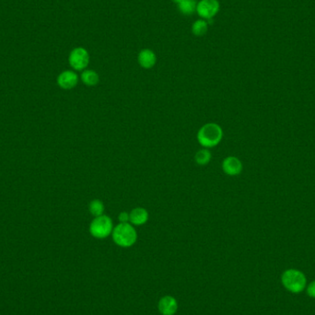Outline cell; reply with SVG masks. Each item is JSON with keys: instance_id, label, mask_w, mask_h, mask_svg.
<instances>
[{"instance_id": "12", "label": "cell", "mask_w": 315, "mask_h": 315, "mask_svg": "<svg viewBox=\"0 0 315 315\" xmlns=\"http://www.w3.org/2000/svg\"><path fill=\"white\" fill-rule=\"evenodd\" d=\"M80 78L86 86L93 87L99 83L100 77L96 71L92 70H86L81 73Z\"/></svg>"}, {"instance_id": "10", "label": "cell", "mask_w": 315, "mask_h": 315, "mask_svg": "<svg viewBox=\"0 0 315 315\" xmlns=\"http://www.w3.org/2000/svg\"><path fill=\"white\" fill-rule=\"evenodd\" d=\"M138 60H139L140 67H142L143 69H146V70H149V69H152L156 65L157 56L152 50L143 49L140 51V53L139 54Z\"/></svg>"}, {"instance_id": "13", "label": "cell", "mask_w": 315, "mask_h": 315, "mask_svg": "<svg viewBox=\"0 0 315 315\" xmlns=\"http://www.w3.org/2000/svg\"><path fill=\"white\" fill-rule=\"evenodd\" d=\"M197 7L196 0H183L180 4H178L179 10L185 15H191Z\"/></svg>"}, {"instance_id": "6", "label": "cell", "mask_w": 315, "mask_h": 315, "mask_svg": "<svg viewBox=\"0 0 315 315\" xmlns=\"http://www.w3.org/2000/svg\"><path fill=\"white\" fill-rule=\"evenodd\" d=\"M196 11L201 18L211 20L219 11V2L218 0H201L197 3Z\"/></svg>"}, {"instance_id": "15", "label": "cell", "mask_w": 315, "mask_h": 315, "mask_svg": "<svg viewBox=\"0 0 315 315\" xmlns=\"http://www.w3.org/2000/svg\"><path fill=\"white\" fill-rule=\"evenodd\" d=\"M210 160H211V153L207 148L200 149L194 155V161L200 166L207 165L208 162H210Z\"/></svg>"}, {"instance_id": "4", "label": "cell", "mask_w": 315, "mask_h": 315, "mask_svg": "<svg viewBox=\"0 0 315 315\" xmlns=\"http://www.w3.org/2000/svg\"><path fill=\"white\" fill-rule=\"evenodd\" d=\"M114 224L112 218L106 215L95 217L90 224V233L94 238L104 239L112 234Z\"/></svg>"}, {"instance_id": "5", "label": "cell", "mask_w": 315, "mask_h": 315, "mask_svg": "<svg viewBox=\"0 0 315 315\" xmlns=\"http://www.w3.org/2000/svg\"><path fill=\"white\" fill-rule=\"evenodd\" d=\"M69 62L73 70H84L90 63V54L83 47H77L71 51Z\"/></svg>"}, {"instance_id": "8", "label": "cell", "mask_w": 315, "mask_h": 315, "mask_svg": "<svg viewBox=\"0 0 315 315\" xmlns=\"http://www.w3.org/2000/svg\"><path fill=\"white\" fill-rule=\"evenodd\" d=\"M222 170L226 174L230 176H236L242 170V163L238 158L230 156L223 161Z\"/></svg>"}, {"instance_id": "1", "label": "cell", "mask_w": 315, "mask_h": 315, "mask_svg": "<svg viewBox=\"0 0 315 315\" xmlns=\"http://www.w3.org/2000/svg\"><path fill=\"white\" fill-rule=\"evenodd\" d=\"M222 138V128L218 123H206L197 132V141L204 147H214L220 143Z\"/></svg>"}, {"instance_id": "18", "label": "cell", "mask_w": 315, "mask_h": 315, "mask_svg": "<svg viewBox=\"0 0 315 315\" xmlns=\"http://www.w3.org/2000/svg\"><path fill=\"white\" fill-rule=\"evenodd\" d=\"M307 294L310 297L315 298V280H314L313 282H311L308 286Z\"/></svg>"}, {"instance_id": "11", "label": "cell", "mask_w": 315, "mask_h": 315, "mask_svg": "<svg viewBox=\"0 0 315 315\" xmlns=\"http://www.w3.org/2000/svg\"><path fill=\"white\" fill-rule=\"evenodd\" d=\"M148 220V212L146 208H136L129 213V221L134 226L144 225Z\"/></svg>"}, {"instance_id": "3", "label": "cell", "mask_w": 315, "mask_h": 315, "mask_svg": "<svg viewBox=\"0 0 315 315\" xmlns=\"http://www.w3.org/2000/svg\"><path fill=\"white\" fill-rule=\"evenodd\" d=\"M281 281L285 288L292 293H300L306 287V277L304 274L297 269L286 270L282 274Z\"/></svg>"}, {"instance_id": "14", "label": "cell", "mask_w": 315, "mask_h": 315, "mask_svg": "<svg viewBox=\"0 0 315 315\" xmlns=\"http://www.w3.org/2000/svg\"><path fill=\"white\" fill-rule=\"evenodd\" d=\"M208 30V24L204 20H198L193 24L192 32L195 36H204Z\"/></svg>"}, {"instance_id": "19", "label": "cell", "mask_w": 315, "mask_h": 315, "mask_svg": "<svg viewBox=\"0 0 315 315\" xmlns=\"http://www.w3.org/2000/svg\"><path fill=\"white\" fill-rule=\"evenodd\" d=\"M171 1H173V2H175V3H177V4H180L183 0H171Z\"/></svg>"}, {"instance_id": "2", "label": "cell", "mask_w": 315, "mask_h": 315, "mask_svg": "<svg viewBox=\"0 0 315 315\" xmlns=\"http://www.w3.org/2000/svg\"><path fill=\"white\" fill-rule=\"evenodd\" d=\"M113 240L120 247L128 248L134 245L138 240V233L134 226L129 223H119L112 232Z\"/></svg>"}, {"instance_id": "9", "label": "cell", "mask_w": 315, "mask_h": 315, "mask_svg": "<svg viewBox=\"0 0 315 315\" xmlns=\"http://www.w3.org/2000/svg\"><path fill=\"white\" fill-rule=\"evenodd\" d=\"M158 309L162 315H174L178 310V303L172 296H164L159 301Z\"/></svg>"}, {"instance_id": "16", "label": "cell", "mask_w": 315, "mask_h": 315, "mask_svg": "<svg viewBox=\"0 0 315 315\" xmlns=\"http://www.w3.org/2000/svg\"><path fill=\"white\" fill-rule=\"evenodd\" d=\"M89 211L94 218L103 215L104 205H103L102 201L99 199H94L91 201V203L89 205Z\"/></svg>"}, {"instance_id": "7", "label": "cell", "mask_w": 315, "mask_h": 315, "mask_svg": "<svg viewBox=\"0 0 315 315\" xmlns=\"http://www.w3.org/2000/svg\"><path fill=\"white\" fill-rule=\"evenodd\" d=\"M78 77L74 71L66 70L57 77V84L63 90H71L77 86Z\"/></svg>"}, {"instance_id": "17", "label": "cell", "mask_w": 315, "mask_h": 315, "mask_svg": "<svg viewBox=\"0 0 315 315\" xmlns=\"http://www.w3.org/2000/svg\"><path fill=\"white\" fill-rule=\"evenodd\" d=\"M118 220L120 221V223H127L129 222V213L123 211V212H121L119 215H118Z\"/></svg>"}]
</instances>
